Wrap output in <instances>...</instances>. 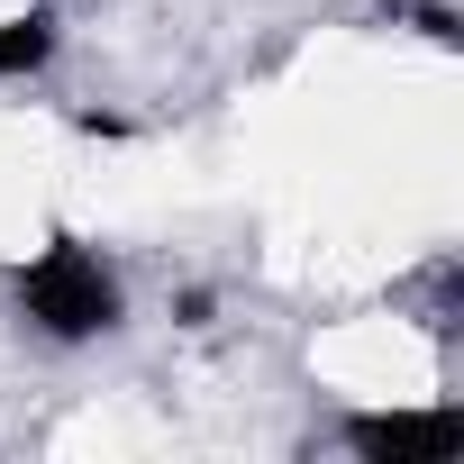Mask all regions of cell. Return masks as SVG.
<instances>
[{
	"mask_svg": "<svg viewBox=\"0 0 464 464\" xmlns=\"http://www.w3.org/2000/svg\"><path fill=\"white\" fill-rule=\"evenodd\" d=\"M19 310H28L55 346H82V337H110V328H119V283H110V265H101L82 237H55V246L19 274Z\"/></svg>",
	"mask_w": 464,
	"mask_h": 464,
	"instance_id": "cell-1",
	"label": "cell"
},
{
	"mask_svg": "<svg viewBox=\"0 0 464 464\" xmlns=\"http://www.w3.org/2000/svg\"><path fill=\"white\" fill-rule=\"evenodd\" d=\"M346 446L373 464H446L464 446V410H364L346 419Z\"/></svg>",
	"mask_w": 464,
	"mask_h": 464,
	"instance_id": "cell-2",
	"label": "cell"
},
{
	"mask_svg": "<svg viewBox=\"0 0 464 464\" xmlns=\"http://www.w3.org/2000/svg\"><path fill=\"white\" fill-rule=\"evenodd\" d=\"M55 55V19L28 10V19H0V73H37Z\"/></svg>",
	"mask_w": 464,
	"mask_h": 464,
	"instance_id": "cell-3",
	"label": "cell"
}]
</instances>
